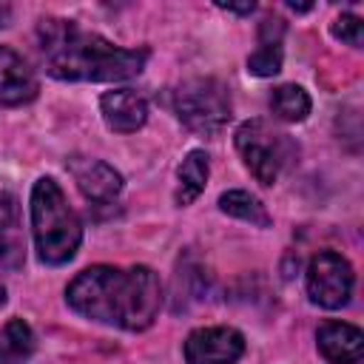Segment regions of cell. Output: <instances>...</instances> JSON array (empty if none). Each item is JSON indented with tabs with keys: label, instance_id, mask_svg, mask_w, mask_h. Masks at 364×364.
Returning <instances> with one entry per match:
<instances>
[{
	"label": "cell",
	"instance_id": "1",
	"mask_svg": "<svg viewBox=\"0 0 364 364\" xmlns=\"http://www.w3.org/2000/svg\"><path fill=\"white\" fill-rule=\"evenodd\" d=\"M65 301L91 321L139 333L154 324L162 307V282L145 264H94L68 282Z\"/></svg>",
	"mask_w": 364,
	"mask_h": 364
},
{
	"label": "cell",
	"instance_id": "2",
	"mask_svg": "<svg viewBox=\"0 0 364 364\" xmlns=\"http://www.w3.org/2000/svg\"><path fill=\"white\" fill-rule=\"evenodd\" d=\"M37 51L46 71L63 82H119L136 77L148 63V48L114 46L63 17L37 23Z\"/></svg>",
	"mask_w": 364,
	"mask_h": 364
},
{
	"label": "cell",
	"instance_id": "3",
	"mask_svg": "<svg viewBox=\"0 0 364 364\" xmlns=\"http://www.w3.org/2000/svg\"><path fill=\"white\" fill-rule=\"evenodd\" d=\"M31 233L37 256L46 264L71 262L82 242V222L51 176H40L31 188Z\"/></svg>",
	"mask_w": 364,
	"mask_h": 364
},
{
	"label": "cell",
	"instance_id": "4",
	"mask_svg": "<svg viewBox=\"0 0 364 364\" xmlns=\"http://www.w3.org/2000/svg\"><path fill=\"white\" fill-rule=\"evenodd\" d=\"M173 111L193 134L213 136L230 119V88L216 77L185 80L173 91Z\"/></svg>",
	"mask_w": 364,
	"mask_h": 364
},
{
	"label": "cell",
	"instance_id": "5",
	"mask_svg": "<svg viewBox=\"0 0 364 364\" xmlns=\"http://www.w3.org/2000/svg\"><path fill=\"white\" fill-rule=\"evenodd\" d=\"M236 151L245 162V168L256 176L262 185H273L284 168V162L293 156V142L287 134L273 131L264 119H247L236 128Z\"/></svg>",
	"mask_w": 364,
	"mask_h": 364
},
{
	"label": "cell",
	"instance_id": "6",
	"mask_svg": "<svg viewBox=\"0 0 364 364\" xmlns=\"http://www.w3.org/2000/svg\"><path fill=\"white\" fill-rule=\"evenodd\" d=\"M355 284L353 264L336 250H318L307 264V296L324 310H338L350 301Z\"/></svg>",
	"mask_w": 364,
	"mask_h": 364
},
{
	"label": "cell",
	"instance_id": "7",
	"mask_svg": "<svg viewBox=\"0 0 364 364\" xmlns=\"http://www.w3.org/2000/svg\"><path fill=\"white\" fill-rule=\"evenodd\" d=\"M185 364H236L245 336L236 327H199L185 338Z\"/></svg>",
	"mask_w": 364,
	"mask_h": 364
},
{
	"label": "cell",
	"instance_id": "8",
	"mask_svg": "<svg viewBox=\"0 0 364 364\" xmlns=\"http://www.w3.org/2000/svg\"><path fill=\"white\" fill-rule=\"evenodd\" d=\"M68 171L80 188V193L94 205H108L122 191V173L94 156H68Z\"/></svg>",
	"mask_w": 364,
	"mask_h": 364
},
{
	"label": "cell",
	"instance_id": "9",
	"mask_svg": "<svg viewBox=\"0 0 364 364\" xmlns=\"http://www.w3.org/2000/svg\"><path fill=\"white\" fill-rule=\"evenodd\" d=\"M40 82L34 68L9 46H0V105L17 108L37 97Z\"/></svg>",
	"mask_w": 364,
	"mask_h": 364
},
{
	"label": "cell",
	"instance_id": "10",
	"mask_svg": "<svg viewBox=\"0 0 364 364\" xmlns=\"http://www.w3.org/2000/svg\"><path fill=\"white\" fill-rule=\"evenodd\" d=\"M100 111H102V119L111 131L117 134H134L145 125L148 119V102L139 91L134 88H114V91H105L100 97Z\"/></svg>",
	"mask_w": 364,
	"mask_h": 364
},
{
	"label": "cell",
	"instance_id": "11",
	"mask_svg": "<svg viewBox=\"0 0 364 364\" xmlns=\"http://www.w3.org/2000/svg\"><path fill=\"white\" fill-rule=\"evenodd\" d=\"M316 347L327 364H358L364 358V333L347 321H324L316 333Z\"/></svg>",
	"mask_w": 364,
	"mask_h": 364
},
{
	"label": "cell",
	"instance_id": "12",
	"mask_svg": "<svg viewBox=\"0 0 364 364\" xmlns=\"http://www.w3.org/2000/svg\"><path fill=\"white\" fill-rule=\"evenodd\" d=\"M284 20L282 17H264L259 23V48L247 57V71L253 77H273L282 71L284 57Z\"/></svg>",
	"mask_w": 364,
	"mask_h": 364
},
{
	"label": "cell",
	"instance_id": "13",
	"mask_svg": "<svg viewBox=\"0 0 364 364\" xmlns=\"http://www.w3.org/2000/svg\"><path fill=\"white\" fill-rule=\"evenodd\" d=\"M23 262H26V236H23L20 205L11 193L0 191V264L20 267Z\"/></svg>",
	"mask_w": 364,
	"mask_h": 364
},
{
	"label": "cell",
	"instance_id": "14",
	"mask_svg": "<svg viewBox=\"0 0 364 364\" xmlns=\"http://www.w3.org/2000/svg\"><path fill=\"white\" fill-rule=\"evenodd\" d=\"M208 173H210L208 154H205V151H199V148L188 151V154H185V159H182V165L176 168V179H179V182H176V193H173V199H176V205H179V208L191 205V202L205 191Z\"/></svg>",
	"mask_w": 364,
	"mask_h": 364
},
{
	"label": "cell",
	"instance_id": "15",
	"mask_svg": "<svg viewBox=\"0 0 364 364\" xmlns=\"http://www.w3.org/2000/svg\"><path fill=\"white\" fill-rule=\"evenodd\" d=\"M34 353V333L23 318H9L0 333V364H28Z\"/></svg>",
	"mask_w": 364,
	"mask_h": 364
},
{
	"label": "cell",
	"instance_id": "16",
	"mask_svg": "<svg viewBox=\"0 0 364 364\" xmlns=\"http://www.w3.org/2000/svg\"><path fill=\"white\" fill-rule=\"evenodd\" d=\"M310 105H313L310 94L301 85H293V82L273 88V94H270V111L282 122H304L307 114H310Z\"/></svg>",
	"mask_w": 364,
	"mask_h": 364
},
{
	"label": "cell",
	"instance_id": "17",
	"mask_svg": "<svg viewBox=\"0 0 364 364\" xmlns=\"http://www.w3.org/2000/svg\"><path fill=\"white\" fill-rule=\"evenodd\" d=\"M219 210L233 216V219H242V222H250L256 228H270V213L267 208L262 205V199H256L253 193L247 191H225L219 196Z\"/></svg>",
	"mask_w": 364,
	"mask_h": 364
},
{
	"label": "cell",
	"instance_id": "18",
	"mask_svg": "<svg viewBox=\"0 0 364 364\" xmlns=\"http://www.w3.org/2000/svg\"><path fill=\"white\" fill-rule=\"evenodd\" d=\"M333 37L353 46V48H361V40H364V26H361V17L355 14H341L333 20Z\"/></svg>",
	"mask_w": 364,
	"mask_h": 364
},
{
	"label": "cell",
	"instance_id": "19",
	"mask_svg": "<svg viewBox=\"0 0 364 364\" xmlns=\"http://www.w3.org/2000/svg\"><path fill=\"white\" fill-rule=\"evenodd\" d=\"M222 11H233V14H250L253 11V3H245V6H219Z\"/></svg>",
	"mask_w": 364,
	"mask_h": 364
},
{
	"label": "cell",
	"instance_id": "20",
	"mask_svg": "<svg viewBox=\"0 0 364 364\" xmlns=\"http://www.w3.org/2000/svg\"><path fill=\"white\" fill-rule=\"evenodd\" d=\"M11 23V6H0V28H6Z\"/></svg>",
	"mask_w": 364,
	"mask_h": 364
},
{
	"label": "cell",
	"instance_id": "21",
	"mask_svg": "<svg viewBox=\"0 0 364 364\" xmlns=\"http://www.w3.org/2000/svg\"><path fill=\"white\" fill-rule=\"evenodd\" d=\"M3 304H6V290L0 287V307H3Z\"/></svg>",
	"mask_w": 364,
	"mask_h": 364
}]
</instances>
